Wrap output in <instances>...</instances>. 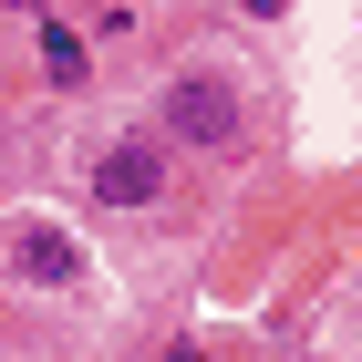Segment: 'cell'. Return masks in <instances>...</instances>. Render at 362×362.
Returning a JSON list of instances; mask_svg holds the SVG:
<instances>
[{"mask_svg": "<svg viewBox=\"0 0 362 362\" xmlns=\"http://www.w3.org/2000/svg\"><path fill=\"white\" fill-rule=\"evenodd\" d=\"M238 83L228 73H166V93H156V135L176 145H238Z\"/></svg>", "mask_w": 362, "mask_h": 362, "instance_id": "6da1fadb", "label": "cell"}, {"mask_svg": "<svg viewBox=\"0 0 362 362\" xmlns=\"http://www.w3.org/2000/svg\"><path fill=\"white\" fill-rule=\"evenodd\" d=\"M166 197V145L156 135H114L93 156V207H156Z\"/></svg>", "mask_w": 362, "mask_h": 362, "instance_id": "7a4b0ae2", "label": "cell"}, {"mask_svg": "<svg viewBox=\"0 0 362 362\" xmlns=\"http://www.w3.org/2000/svg\"><path fill=\"white\" fill-rule=\"evenodd\" d=\"M11 279H21V290H73V279H83V249H73L52 218H21L11 228Z\"/></svg>", "mask_w": 362, "mask_h": 362, "instance_id": "3957f363", "label": "cell"}, {"mask_svg": "<svg viewBox=\"0 0 362 362\" xmlns=\"http://www.w3.org/2000/svg\"><path fill=\"white\" fill-rule=\"evenodd\" d=\"M42 52H52V83H83V42H73V31H62V21L42 31Z\"/></svg>", "mask_w": 362, "mask_h": 362, "instance_id": "277c9868", "label": "cell"}, {"mask_svg": "<svg viewBox=\"0 0 362 362\" xmlns=\"http://www.w3.org/2000/svg\"><path fill=\"white\" fill-rule=\"evenodd\" d=\"M166 362H218V352H197V341H176V352H166Z\"/></svg>", "mask_w": 362, "mask_h": 362, "instance_id": "5b68a950", "label": "cell"}, {"mask_svg": "<svg viewBox=\"0 0 362 362\" xmlns=\"http://www.w3.org/2000/svg\"><path fill=\"white\" fill-rule=\"evenodd\" d=\"M249 11H290V0H249Z\"/></svg>", "mask_w": 362, "mask_h": 362, "instance_id": "8992f818", "label": "cell"}]
</instances>
